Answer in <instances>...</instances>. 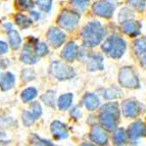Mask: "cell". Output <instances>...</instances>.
<instances>
[{"mask_svg": "<svg viewBox=\"0 0 146 146\" xmlns=\"http://www.w3.org/2000/svg\"><path fill=\"white\" fill-rule=\"evenodd\" d=\"M72 101H73V94L68 93V94L61 95L58 99V106L60 110H66L71 106Z\"/></svg>", "mask_w": 146, "mask_h": 146, "instance_id": "cell-20", "label": "cell"}, {"mask_svg": "<svg viewBox=\"0 0 146 146\" xmlns=\"http://www.w3.org/2000/svg\"><path fill=\"white\" fill-rule=\"evenodd\" d=\"M113 141H115V145H122L126 141V133L123 129H119L115 131V135H113Z\"/></svg>", "mask_w": 146, "mask_h": 146, "instance_id": "cell-24", "label": "cell"}, {"mask_svg": "<svg viewBox=\"0 0 146 146\" xmlns=\"http://www.w3.org/2000/svg\"><path fill=\"white\" fill-rule=\"evenodd\" d=\"M119 82L123 87L126 88H137L139 86V80L133 68L130 66H124L121 68L119 75Z\"/></svg>", "mask_w": 146, "mask_h": 146, "instance_id": "cell-4", "label": "cell"}, {"mask_svg": "<svg viewBox=\"0 0 146 146\" xmlns=\"http://www.w3.org/2000/svg\"><path fill=\"white\" fill-rule=\"evenodd\" d=\"M21 59H22V61H24L25 63H28V64H34V63L37 62L36 55L33 53L32 49L28 45L25 46L22 55H21Z\"/></svg>", "mask_w": 146, "mask_h": 146, "instance_id": "cell-17", "label": "cell"}, {"mask_svg": "<svg viewBox=\"0 0 146 146\" xmlns=\"http://www.w3.org/2000/svg\"><path fill=\"white\" fill-rule=\"evenodd\" d=\"M129 3L132 6H134L135 8H137L138 10L142 11L145 8L146 0H129Z\"/></svg>", "mask_w": 146, "mask_h": 146, "instance_id": "cell-30", "label": "cell"}, {"mask_svg": "<svg viewBox=\"0 0 146 146\" xmlns=\"http://www.w3.org/2000/svg\"><path fill=\"white\" fill-rule=\"evenodd\" d=\"M74 6L80 10H85L86 7L88 6V3L90 0H71Z\"/></svg>", "mask_w": 146, "mask_h": 146, "instance_id": "cell-29", "label": "cell"}, {"mask_svg": "<svg viewBox=\"0 0 146 146\" xmlns=\"http://www.w3.org/2000/svg\"><path fill=\"white\" fill-rule=\"evenodd\" d=\"M7 66V62H5L4 59H0V66H2V68H4V66Z\"/></svg>", "mask_w": 146, "mask_h": 146, "instance_id": "cell-39", "label": "cell"}, {"mask_svg": "<svg viewBox=\"0 0 146 146\" xmlns=\"http://www.w3.org/2000/svg\"><path fill=\"white\" fill-rule=\"evenodd\" d=\"M84 104H85L86 108L88 110H94L97 108L99 105V100H98L97 96L94 94H87L84 97Z\"/></svg>", "mask_w": 146, "mask_h": 146, "instance_id": "cell-19", "label": "cell"}, {"mask_svg": "<svg viewBox=\"0 0 146 146\" xmlns=\"http://www.w3.org/2000/svg\"><path fill=\"white\" fill-rule=\"evenodd\" d=\"M50 72L58 80H68L75 76V71L71 66L59 61H54L50 66Z\"/></svg>", "mask_w": 146, "mask_h": 146, "instance_id": "cell-5", "label": "cell"}, {"mask_svg": "<svg viewBox=\"0 0 146 146\" xmlns=\"http://www.w3.org/2000/svg\"><path fill=\"white\" fill-rule=\"evenodd\" d=\"M31 15L35 17V20H37V19H39V15H38V13H36L35 11H31Z\"/></svg>", "mask_w": 146, "mask_h": 146, "instance_id": "cell-40", "label": "cell"}, {"mask_svg": "<svg viewBox=\"0 0 146 146\" xmlns=\"http://www.w3.org/2000/svg\"><path fill=\"white\" fill-rule=\"evenodd\" d=\"M119 119V110L117 103L110 102L103 105L100 111V123L108 130L115 129Z\"/></svg>", "mask_w": 146, "mask_h": 146, "instance_id": "cell-2", "label": "cell"}, {"mask_svg": "<svg viewBox=\"0 0 146 146\" xmlns=\"http://www.w3.org/2000/svg\"><path fill=\"white\" fill-rule=\"evenodd\" d=\"M17 6L21 10H27L33 7L34 3H33V0H17Z\"/></svg>", "mask_w": 146, "mask_h": 146, "instance_id": "cell-27", "label": "cell"}, {"mask_svg": "<svg viewBox=\"0 0 146 146\" xmlns=\"http://www.w3.org/2000/svg\"><path fill=\"white\" fill-rule=\"evenodd\" d=\"M72 115H74V117L77 119V117H79L81 115V113L79 112V110H78V108H74L73 110V111H72Z\"/></svg>", "mask_w": 146, "mask_h": 146, "instance_id": "cell-37", "label": "cell"}, {"mask_svg": "<svg viewBox=\"0 0 146 146\" xmlns=\"http://www.w3.org/2000/svg\"><path fill=\"white\" fill-rule=\"evenodd\" d=\"M104 97L107 98V99H111V98H115L119 97V95H122L119 93V91L115 90V89H108L104 92Z\"/></svg>", "mask_w": 146, "mask_h": 146, "instance_id": "cell-33", "label": "cell"}, {"mask_svg": "<svg viewBox=\"0 0 146 146\" xmlns=\"http://www.w3.org/2000/svg\"><path fill=\"white\" fill-rule=\"evenodd\" d=\"M88 68L90 71H95V70H102L103 63H102V57L98 54L90 56L88 58Z\"/></svg>", "mask_w": 146, "mask_h": 146, "instance_id": "cell-16", "label": "cell"}, {"mask_svg": "<svg viewBox=\"0 0 146 146\" xmlns=\"http://www.w3.org/2000/svg\"><path fill=\"white\" fill-rule=\"evenodd\" d=\"M131 10L124 8L122 11L119 12V22H125V21H129V15H132Z\"/></svg>", "mask_w": 146, "mask_h": 146, "instance_id": "cell-35", "label": "cell"}, {"mask_svg": "<svg viewBox=\"0 0 146 146\" xmlns=\"http://www.w3.org/2000/svg\"><path fill=\"white\" fill-rule=\"evenodd\" d=\"M134 50L136 55L140 58L142 66H146V37L136 40L134 43Z\"/></svg>", "mask_w": 146, "mask_h": 146, "instance_id": "cell-9", "label": "cell"}, {"mask_svg": "<svg viewBox=\"0 0 146 146\" xmlns=\"http://www.w3.org/2000/svg\"><path fill=\"white\" fill-rule=\"evenodd\" d=\"M102 50L112 58H119L126 51V42L117 36H110L102 45Z\"/></svg>", "mask_w": 146, "mask_h": 146, "instance_id": "cell-3", "label": "cell"}, {"mask_svg": "<svg viewBox=\"0 0 146 146\" xmlns=\"http://www.w3.org/2000/svg\"><path fill=\"white\" fill-rule=\"evenodd\" d=\"M123 31L125 34L131 37H135L140 33V24L132 20L126 21L123 25Z\"/></svg>", "mask_w": 146, "mask_h": 146, "instance_id": "cell-13", "label": "cell"}, {"mask_svg": "<svg viewBox=\"0 0 146 146\" xmlns=\"http://www.w3.org/2000/svg\"><path fill=\"white\" fill-rule=\"evenodd\" d=\"M8 36H9V42L12 48L13 49L20 48L21 43H22V39H21L19 33L17 31H15V30H10L9 33H8Z\"/></svg>", "mask_w": 146, "mask_h": 146, "instance_id": "cell-21", "label": "cell"}, {"mask_svg": "<svg viewBox=\"0 0 146 146\" xmlns=\"http://www.w3.org/2000/svg\"><path fill=\"white\" fill-rule=\"evenodd\" d=\"M79 20H80V15L79 13L71 10H63L58 17V25L61 28L66 30H73L78 25Z\"/></svg>", "mask_w": 146, "mask_h": 146, "instance_id": "cell-6", "label": "cell"}, {"mask_svg": "<svg viewBox=\"0 0 146 146\" xmlns=\"http://www.w3.org/2000/svg\"><path fill=\"white\" fill-rule=\"evenodd\" d=\"M31 141L33 144H36V145H52V143H50L49 141H46V140H42L40 139L37 135H33L31 138Z\"/></svg>", "mask_w": 146, "mask_h": 146, "instance_id": "cell-32", "label": "cell"}, {"mask_svg": "<svg viewBox=\"0 0 146 146\" xmlns=\"http://www.w3.org/2000/svg\"><path fill=\"white\" fill-rule=\"evenodd\" d=\"M37 5L43 11H49L50 8H51L52 1L51 0H38L37 1Z\"/></svg>", "mask_w": 146, "mask_h": 146, "instance_id": "cell-28", "label": "cell"}, {"mask_svg": "<svg viewBox=\"0 0 146 146\" xmlns=\"http://www.w3.org/2000/svg\"><path fill=\"white\" fill-rule=\"evenodd\" d=\"M90 137L92 139V141L95 142L96 144H106L107 143V135L104 131L102 130V128L100 126H95L92 127V130H91V134Z\"/></svg>", "mask_w": 146, "mask_h": 146, "instance_id": "cell-10", "label": "cell"}, {"mask_svg": "<svg viewBox=\"0 0 146 146\" xmlns=\"http://www.w3.org/2000/svg\"><path fill=\"white\" fill-rule=\"evenodd\" d=\"M3 28L5 30H7V31H10L11 30V24H4L3 25Z\"/></svg>", "mask_w": 146, "mask_h": 146, "instance_id": "cell-38", "label": "cell"}, {"mask_svg": "<svg viewBox=\"0 0 146 146\" xmlns=\"http://www.w3.org/2000/svg\"><path fill=\"white\" fill-rule=\"evenodd\" d=\"M51 133L56 139H64L68 135L66 126L58 121H55L51 124Z\"/></svg>", "mask_w": 146, "mask_h": 146, "instance_id": "cell-12", "label": "cell"}, {"mask_svg": "<svg viewBox=\"0 0 146 146\" xmlns=\"http://www.w3.org/2000/svg\"><path fill=\"white\" fill-rule=\"evenodd\" d=\"M31 111L33 112V115H35V117L38 119V117L41 115V112H42V110H41V106H40V104L38 102H34L33 104H32V106H31Z\"/></svg>", "mask_w": 146, "mask_h": 146, "instance_id": "cell-34", "label": "cell"}, {"mask_svg": "<svg viewBox=\"0 0 146 146\" xmlns=\"http://www.w3.org/2000/svg\"><path fill=\"white\" fill-rule=\"evenodd\" d=\"M113 10H115V5L106 0H100L93 5V11L95 15L102 17H107V19L111 17Z\"/></svg>", "mask_w": 146, "mask_h": 146, "instance_id": "cell-7", "label": "cell"}, {"mask_svg": "<svg viewBox=\"0 0 146 146\" xmlns=\"http://www.w3.org/2000/svg\"><path fill=\"white\" fill-rule=\"evenodd\" d=\"M35 50H36V54L39 56H44L45 54H47V52H48V48H47L46 44H44V43L37 44Z\"/></svg>", "mask_w": 146, "mask_h": 146, "instance_id": "cell-31", "label": "cell"}, {"mask_svg": "<svg viewBox=\"0 0 146 146\" xmlns=\"http://www.w3.org/2000/svg\"><path fill=\"white\" fill-rule=\"evenodd\" d=\"M47 38L54 47H59L66 40V35L57 28H50L47 34Z\"/></svg>", "mask_w": 146, "mask_h": 146, "instance_id": "cell-8", "label": "cell"}, {"mask_svg": "<svg viewBox=\"0 0 146 146\" xmlns=\"http://www.w3.org/2000/svg\"><path fill=\"white\" fill-rule=\"evenodd\" d=\"M7 50H8L7 44L4 43V42H2V41H0V54L6 53Z\"/></svg>", "mask_w": 146, "mask_h": 146, "instance_id": "cell-36", "label": "cell"}, {"mask_svg": "<svg viewBox=\"0 0 146 146\" xmlns=\"http://www.w3.org/2000/svg\"><path fill=\"white\" fill-rule=\"evenodd\" d=\"M42 101L49 106H54V92L53 91H47L41 97Z\"/></svg>", "mask_w": 146, "mask_h": 146, "instance_id": "cell-25", "label": "cell"}, {"mask_svg": "<svg viewBox=\"0 0 146 146\" xmlns=\"http://www.w3.org/2000/svg\"><path fill=\"white\" fill-rule=\"evenodd\" d=\"M15 76L11 73H6L4 74V76L2 77V80L0 82V87L3 91L9 90L15 86Z\"/></svg>", "mask_w": 146, "mask_h": 146, "instance_id": "cell-18", "label": "cell"}, {"mask_svg": "<svg viewBox=\"0 0 146 146\" xmlns=\"http://www.w3.org/2000/svg\"><path fill=\"white\" fill-rule=\"evenodd\" d=\"M37 119V117L33 115L32 111H25L23 113V122H24L25 126H31L33 123Z\"/></svg>", "mask_w": 146, "mask_h": 146, "instance_id": "cell-26", "label": "cell"}, {"mask_svg": "<svg viewBox=\"0 0 146 146\" xmlns=\"http://www.w3.org/2000/svg\"><path fill=\"white\" fill-rule=\"evenodd\" d=\"M78 54V46L76 45L74 42H70L66 45V47L63 48L61 56L68 61H73L74 59L77 57Z\"/></svg>", "mask_w": 146, "mask_h": 146, "instance_id": "cell-14", "label": "cell"}, {"mask_svg": "<svg viewBox=\"0 0 146 146\" xmlns=\"http://www.w3.org/2000/svg\"><path fill=\"white\" fill-rule=\"evenodd\" d=\"M145 131V127H144L142 122H136L130 126L129 130H128V135H129L130 139L132 140H136L137 138H139L140 136L144 134Z\"/></svg>", "mask_w": 146, "mask_h": 146, "instance_id": "cell-15", "label": "cell"}, {"mask_svg": "<svg viewBox=\"0 0 146 146\" xmlns=\"http://www.w3.org/2000/svg\"><path fill=\"white\" fill-rule=\"evenodd\" d=\"M82 36L86 46H96L102 41L104 37V29L99 22H91L85 26L82 32Z\"/></svg>", "mask_w": 146, "mask_h": 146, "instance_id": "cell-1", "label": "cell"}, {"mask_svg": "<svg viewBox=\"0 0 146 146\" xmlns=\"http://www.w3.org/2000/svg\"><path fill=\"white\" fill-rule=\"evenodd\" d=\"M15 23H17V25H19L22 29H27V28H29L32 25L31 19H29V17L24 15H21V13L15 15Z\"/></svg>", "mask_w": 146, "mask_h": 146, "instance_id": "cell-22", "label": "cell"}, {"mask_svg": "<svg viewBox=\"0 0 146 146\" xmlns=\"http://www.w3.org/2000/svg\"><path fill=\"white\" fill-rule=\"evenodd\" d=\"M37 96V90L35 88H27L22 92V99L24 102H28L30 100L34 99Z\"/></svg>", "mask_w": 146, "mask_h": 146, "instance_id": "cell-23", "label": "cell"}, {"mask_svg": "<svg viewBox=\"0 0 146 146\" xmlns=\"http://www.w3.org/2000/svg\"><path fill=\"white\" fill-rule=\"evenodd\" d=\"M123 113L127 117H135L139 113V105L138 103L132 101V100H126L123 103Z\"/></svg>", "mask_w": 146, "mask_h": 146, "instance_id": "cell-11", "label": "cell"}]
</instances>
